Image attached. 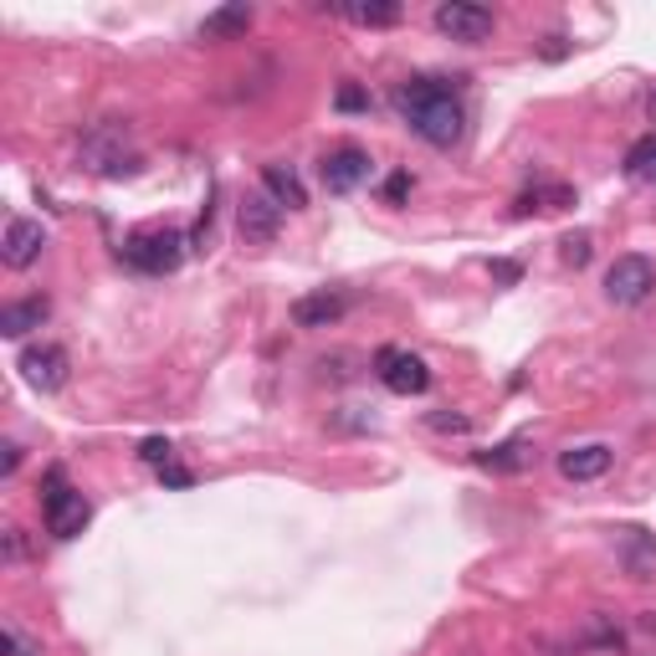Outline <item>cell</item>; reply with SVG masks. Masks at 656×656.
<instances>
[{
    "instance_id": "1",
    "label": "cell",
    "mask_w": 656,
    "mask_h": 656,
    "mask_svg": "<svg viewBox=\"0 0 656 656\" xmlns=\"http://www.w3.org/2000/svg\"><path fill=\"white\" fill-rule=\"evenodd\" d=\"M395 108H401V119L411 123V134H421L436 149L462 144V134H467V108H462V98H456L442 78L401 82V88H395Z\"/></svg>"
},
{
    "instance_id": "2",
    "label": "cell",
    "mask_w": 656,
    "mask_h": 656,
    "mask_svg": "<svg viewBox=\"0 0 656 656\" xmlns=\"http://www.w3.org/2000/svg\"><path fill=\"white\" fill-rule=\"evenodd\" d=\"M82 164L93 174H108V180H119V174H134L139 164V149L134 139H129V129L123 123H98V129H88L78 144Z\"/></svg>"
},
{
    "instance_id": "3",
    "label": "cell",
    "mask_w": 656,
    "mask_h": 656,
    "mask_svg": "<svg viewBox=\"0 0 656 656\" xmlns=\"http://www.w3.org/2000/svg\"><path fill=\"white\" fill-rule=\"evenodd\" d=\"M185 236L180 231H164V226H154V231H134L129 242H123V262L129 268H139V272H149V277H164V272H174L180 262H185Z\"/></svg>"
},
{
    "instance_id": "4",
    "label": "cell",
    "mask_w": 656,
    "mask_h": 656,
    "mask_svg": "<svg viewBox=\"0 0 656 656\" xmlns=\"http://www.w3.org/2000/svg\"><path fill=\"white\" fill-rule=\"evenodd\" d=\"M41 518H47V534L52 538H78L88 528V518H93V508H88V497L78 487L62 483V472H52V487L41 497Z\"/></svg>"
},
{
    "instance_id": "5",
    "label": "cell",
    "mask_w": 656,
    "mask_h": 656,
    "mask_svg": "<svg viewBox=\"0 0 656 656\" xmlns=\"http://www.w3.org/2000/svg\"><path fill=\"white\" fill-rule=\"evenodd\" d=\"M656 287V268H652V256H616L610 268H605V297L616 303V309H636V303H646Z\"/></svg>"
},
{
    "instance_id": "6",
    "label": "cell",
    "mask_w": 656,
    "mask_h": 656,
    "mask_svg": "<svg viewBox=\"0 0 656 656\" xmlns=\"http://www.w3.org/2000/svg\"><path fill=\"white\" fill-rule=\"evenodd\" d=\"M16 370H21V380H27L31 390H41V395H57V390L68 385V349L62 344H27L21 354H16Z\"/></svg>"
},
{
    "instance_id": "7",
    "label": "cell",
    "mask_w": 656,
    "mask_h": 656,
    "mask_svg": "<svg viewBox=\"0 0 656 656\" xmlns=\"http://www.w3.org/2000/svg\"><path fill=\"white\" fill-rule=\"evenodd\" d=\"M431 21H436V31H442V37L467 41V47H472V41L493 37V11H487V6H477V0H442Z\"/></svg>"
},
{
    "instance_id": "8",
    "label": "cell",
    "mask_w": 656,
    "mask_h": 656,
    "mask_svg": "<svg viewBox=\"0 0 656 656\" xmlns=\"http://www.w3.org/2000/svg\"><path fill=\"white\" fill-rule=\"evenodd\" d=\"M380 380H385L390 395H426L431 370L421 354H405V349H380Z\"/></svg>"
},
{
    "instance_id": "9",
    "label": "cell",
    "mask_w": 656,
    "mask_h": 656,
    "mask_svg": "<svg viewBox=\"0 0 656 656\" xmlns=\"http://www.w3.org/2000/svg\"><path fill=\"white\" fill-rule=\"evenodd\" d=\"M236 226H242V236H246L252 246L277 242V231H282V205L272 201L268 190H252V195H242V205H236Z\"/></svg>"
},
{
    "instance_id": "10",
    "label": "cell",
    "mask_w": 656,
    "mask_h": 656,
    "mask_svg": "<svg viewBox=\"0 0 656 656\" xmlns=\"http://www.w3.org/2000/svg\"><path fill=\"white\" fill-rule=\"evenodd\" d=\"M319 174H323V190H329V195H349V190H360L364 180H370V154L344 144V149H334V154H323Z\"/></svg>"
},
{
    "instance_id": "11",
    "label": "cell",
    "mask_w": 656,
    "mask_h": 656,
    "mask_svg": "<svg viewBox=\"0 0 656 656\" xmlns=\"http://www.w3.org/2000/svg\"><path fill=\"white\" fill-rule=\"evenodd\" d=\"M41 246H47V226L41 221H31V215H11L6 221V242H0V256H6V268H31L41 256Z\"/></svg>"
},
{
    "instance_id": "12",
    "label": "cell",
    "mask_w": 656,
    "mask_h": 656,
    "mask_svg": "<svg viewBox=\"0 0 656 656\" xmlns=\"http://www.w3.org/2000/svg\"><path fill=\"white\" fill-rule=\"evenodd\" d=\"M349 313V297L339 293V287H319V293L297 297L293 303V323L297 329H329V323H339Z\"/></svg>"
},
{
    "instance_id": "13",
    "label": "cell",
    "mask_w": 656,
    "mask_h": 656,
    "mask_svg": "<svg viewBox=\"0 0 656 656\" xmlns=\"http://www.w3.org/2000/svg\"><path fill=\"white\" fill-rule=\"evenodd\" d=\"M616 559L626 564L630 579H656V538L646 534V528H620Z\"/></svg>"
},
{
    "instance_id": "14",
    "label": "cell",
    "mask_w": 656,
    "mask_h": 656,
    "mask_svg": "<svg viewBox=\"0 0 656 656\" xmlns=\"http://www.w3.org/2000/svg\"><path fill=\"white\" fill-rule=\"evenodd\" d=\"M252 21H256V11L246 6V0H236V6H215V11L201 21V41H236V37L252 31Z\"/></svg>"
},
{
    "instance_id": "15",
    "label": "cell",
    "mask_w": 656,
    "mask_h": 656,
    "mask_svg": "<svg viewBox=\"0 0 656 656\" xmlns=\"http://www.w3.org/2000/svg\"><path fill=\"white\" fill-rule=\"evenodd\" d=\"M559 472L569 477V483H595V477H605V472H610V446H601V442L575 446V452L559 456Z\"/></svg>"
},
{
    "instance_id": "16",
    "label": "cell",
    "mask_w": 656,
    "mask_h": 656,
    "mask_svg": "<svg viewBox=\"0 0 656 656\" xmlns=\"http://www.w3.org/2000/svg\"><path fill=\"white\" fill-rule=\"evenodd\" d=\"M47 319H52V303H47V297H21V303H6V309H0V334L21 339V334H31V329H41Z\"/></svg>"
},
{
    "instance_id": "17",
    "label": "cell",
    "mask_w": 656,
    "mask_h": 656,
    "mask_svg": "<svg viewBox=\"0 0 656 656\" xmlns=\"http://www.w3.org/2000/svg\"><path fill=\"white\" fill-rule=\"evenodd\" d=\"M262 185H268V195L277 205H287V211H303V205H309V190H303L293 164H262Z\"/></svg>"
},
{
    "instance_id": "18",
    "label": "cell",
    "mask_w": 656,
    "mask_h": 656,
    "mask_svg": "<svg viewBox=\"0 0 656 656\" xmlns=\"http://www.w3.org/2000/svg\"><path fill=\"white\" fill-rule=\"evenodd\" d=\"M339 11H344L354 27H370V31L401 27V16H405L395 0H349V6H339Z\"/></svg>"
},
{
    "instance_id": "19",
    "label": "cell",
    "mask_w": 656,
    "mask_h": 656,
    "mask_svg": "<svg viewBox=\"0 0 656 656\" xmlns=\"http://www.w3.org/2000/svg\"><path fill=\"white\" fill-rule=\"evenodd\" d=\"M528 462H534L528 436H513V442L493 446V452H477V467H483V472H523Z\"/></svg>"
},
{
    "instance_id": "20",
    "label": "cell",
    "mask_w": 656,
    "mask_h": 656,
    "mask_svg": "<svg viewBox=\"0 0 656 656\" xmlns=\"http://www.w3.org/2000/svg\"><path fill=\"white\" fill-rule=\"evenodd\" d=\"M575 205V190L569 185H534L528 195L513 201V215H528V211H569Z\"/></svg>"
},
{
    "instance_id": "21",
    "label": "cell",
    "mask_w": 656,
    "mask_h": 656,
    "mask_svg": "<svg viewBox=\"0 0 656 656\" xmlns=\"http://www.w3.org/2000/svg\"><path fill=\"white\" fill-rule=\"evenodd\" d=\"M626 174L636 180V185H656V134L636 139L626 154Z\"/></svg>"
},
{
    "instance_id": "22",
    "label": "cell",
    "mask_w": 656,
    "mask_h": 656,
    "mask_svg": "<svg viewBox=\"0 0 656 656\" xmlns=\"http://www.w3.org/2000/svg\"><path fill=\"white\" fill-rule=\"evenodd\" d=\"M559 256L569 262V268H585L589 262V231H569V236L559 242Z\"/></svg>"
},
{
    "instance_id": "23",
    "label": "cell",
    "mask_w": 656,
    "mask_h": 656,
    "mask_svg": "<svg viewBox=\"0 0 656 656\" xmlns=\"http://www.w3.org/2000/svg\"><path fill=\"white\" fill-rule=\"evenodd\" d=\"M139 456H144L149 467H170V456H174V446L164 442V436H149L144 446H139Z\"/></svg>"
},
{
    "instance_id": "24",
    "label": "cell",
    "mask_w": 656,
    "mask_h": 656,
    "mask_svg": "<svg viewBox=\"0 0 656 656\" xmlns=\"http://www.w3.org/2000/svg\"><path fill=\"white\" fill-rule=\"evenodd\" d=\"M334 103L344 108V113H364V108H370V93H364V88H354V82H344Z\"/></svg>"
},
{
    "instance_id": "25",
    "label": "cell",
    "mask_w": 656,
    "mask_h": 656,
    "mask_svg": "<svg viewBox=\"0 0 656 656\" xmlns=\"http://www.w3.org/2000/svg\"><path fill=\"white\" fill-rule=\"evenodd\" d=\"M411 195V174H390L385 180V201H405Z\"/></svg>"
},
{
    "instance_id": "26",
    "label": "cell",
    "mask_w": 656,
    "mask_h": 656,
    "mask_svg": "<svg viewBox=\"0 0 656 656\" xmlns=\"http://www.w3.org/2000/svg\"><path fill=\"white\" fill-rule=\"evenodd\" d=\"M431 426H436V431H467L472 421H467V415H446V411H436V415H431Z\"/></svg>"
},
{
    "instance_id": "27",
    "label": "cell",
    "mask_w": 656,
    "mask_h": 656,
    "mask_svg": "<svg viewBox=\"0 0 656 656\" xmlns=\"http://www.w3.org/2000/svg\"><path fill=\"white\" fill-rule=\"evenodd\" d=\"M16 467H21V446H16V442H6V456H0V472L11 477Z\"/></svg>"
},
{
    "instance_id": "28",
    "label": "cell",
    "mask_w": 656,
    "mask_h": 656,
    "mask_svg": "<svg viewBox=\"0 0 656 656\" xmlns=\"http://www.w3.org/2000/svg\"><path fill=\"white\" fill-rule=\"evenodd\" d=\"M160 477H164L170 487H190V472H185V467H160Z\"/></svg>"
},
{
    "instance_id": "29",
    "label": "cell",
    "mask_w": 656,
    "mask_h": 656,
    "mask_svg": "<svg viewBox=\"0 0 656 656\" xmlns=\"http://www.w3.org/2000/svg\"><path fill=\"white\" fill-rule=\"evenodd\" d=\"M493 277H503V282H513V277H518V268H513V262H493Z\"/></svg>"
},
{
    "instance_id": "30",
    "label": "cell",
    "mask_w": 656,
    "mask_h": 656,
    "mask_svg": "<svg viewBox=\"0 0 656 656\" xmlns=\"http://www.w3.org/2000/svg\"><path fill=\"white\" fill-rule=\"evenodd\" d=\"M646 113H652V123H656V88H652V98H646Z\"/></svg>"
}]
</instances>
